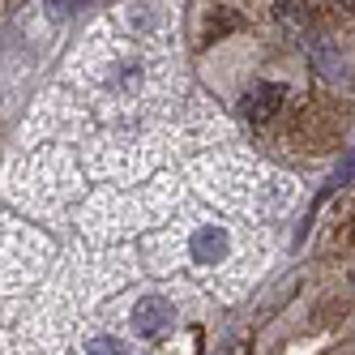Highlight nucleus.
<instances>
[{"mask_svg": "<svg viewBox=\"0 0 355 355\" xmlns=\"http://www.w3.org/2000/svg\"><path fill=\"white\" fill-rule=\"evenodd\" d=\"M223 355H248V347H227Z\"/></svg>", "mask_w": 355, "mask_h": 355, "instance_id": "1a4fd4ad", "label": "nucleus"}, {"mask_svg": "<svg viewBox=\"0 0 355 355\" xmlns=\"http://www.w3.org/2000/svg\"><path fill=\"white\" fill-rule=\"evenodd\" d=\"M86 355H124V343L112 338V334H98V338H90Z\"/></svg>", "mask_w": 355, "mask_h": 355, "instance_id": "423d86ee", "label": "nucleus"}, {"mask_svg": "<svg viewBox=\"0 0 355 355\" xmlns=\"http://www.w3.org/2000/svg\"><path fill=\"white\" fill-rule=\"evenodd\" d=\"M189 252H193V261H201V266H214V261H223L227 252H232V236L223 232V227H197L193 232V240H189Z\"/></svg>", "mask_w": 355, "mask_h": 355, "instance_id": "7ed1b4c3", "label": "nucleus"}, {"mask_svg": "<svg viewBox=\"0 0 355 355\" xmlns=\"http://www.w3.org/2000/svg\"><path fill=\"white\" fill-rule=\"evenodd\" d=\"M274 9L283 13V21H287V26H300V21H304V13H300V5H295V0H274Z\"/></svg>", "mask_w": 355, "mask_h": 355, "instance_id": "0eeeda50", "label": "nucleus"}, {"mask_svg": "<svg viewBox=\"0 0 355 355\" xmlns=\"http://www.w3.org/2000/svg\"><path fill=\"white\" fill-rule=\"evenodd\" d=\"M338 5H343V9H355V0H338Z\"/></svg>", "mask_w": 355, "mask_h": 355, "instance_id": "9d476101", "label": "nucleus"}, {"mask_svg": "<svg viewBox=\"0 0 355 355\" xmlns=\"http://www.w3.org/2000/svg\"><path fill=\"white\" fill-rule=\"evenodd\" d=\"M236 26H240V13H232V9H214V13H210V26H206V43L223 39L227 31H236Z\"/></svg>", "mask_w": 355, "mask_h": 355, "instance_id": "20e7f679", "label": "nucleus"}, {"mask_svg": "<svg viewBox=\"0 0 355 355\" xmlns=\"http://www.w3.org/2000/svg\"><path fill=\"white\" fill-rule=\"evenodd\" d=\"M78 5H86V0H47V9H52V17H60V13H73Z\"/></svg>", "mask_w": 355, "mask_h": 355, "instance_id": "6e6552de", "label": "nucleus"}, {"mask_svg": "<svg viewBox=\"0 0 355 355\" xmlns=\"http://www.w3.org/2000/svg\"><path fill=\"white\" fill-rule=\"evenodd\" d=\"M283 98H287V90L278 86V82H257V86H252V90L240 98V116H244V120H252V124H266V120H274V116H278Z\"/></svg>", "mask_w": 355, "mask_h": 355, "instance_id": "f03ea898", "label": "nucleus"}, {"mask_svg": "<svg viewBox=\"0 0 355 355\" xmlns=\"http://www.w3.org/2000/svg\"><path fill=\"white\" fill-rule=\"evenodd\" d=\"M351 180H355V150L347 155V163H343V167H338L334 175H329V180H325V189H321V201H325L329 193H338L343 184H351Z\"/></svg>", "mask_w": 355, "mask_h": 355, "instance_id": "39448f33", "label": "nucleus"}, {"mask_svg": "<svg viewBox=\"0 0 355 355\" xmlns=\"http://www.w3.org/2000/svg\"><path fill=\"white\" fill-rule=\"evenodd\" d=\"M175 321V304L167 295H146L137 300V309H133V329L141 338H159L163 329Z\"/></svg>", "mask_w": 355, "mask_h": 355, "instance_id": "f257e3e1", "label": "nucleus"}]
</instances>
